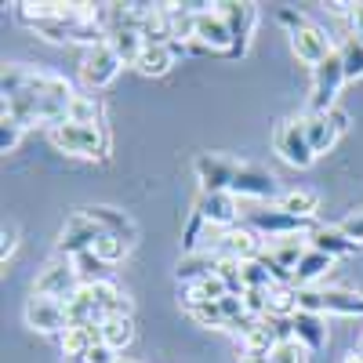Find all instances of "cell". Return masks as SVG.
Masks as SVG:
<instances>
[{
    "label": "cell",
    "instance_id": "42",
    "mask_svg": "<svg viewBox=\"0 0 363 363\" xmlns=\"http://www.w3.org/2000/svg\"><path fill=\"white\" fill-rule=\"evenodd\" d=\"M277 22H280V26H287V33H294V29H301L309 18L301 15V11H294V8H280V11H277Z\"/></svg>",
    "mask_w": 363,
    "mask_h": 363
},
{
    "label": "cell",
    "instance_id": "12",
    "mask_svg": "<svg viewBox=\"0 0 363 363\" xmlns=\"http://www.w3.org/2000/svg\"><path fill=\"white\" fill-rule=\"evenodd\" d=\"M120 69H124V62L116 58V51L109 48V40L87 48L84 58H80V80H84L91 91H102L106 84H113Z\"/></svg>",
    "mask_w": 363,
    "mask_h": 363
},
{
    "label": "cell",
    "instance_id": "19",
    "mask_svg": "<svg viewBox=\"0 0 363 363\" xmlns=\"http://www.w3.org/2000/svg\"><path fill=\"white\" fill-rule=\"evenodd\" d=\"M84 294L91 298L95 313L106 320V316H131V298L120 291L113 280H102V284H87Z\"/></svg>",
    "mask_w": 363,
    "mask_h": 363
},
{
    "label": "cell",
    "instance_id": "31",
    "mask_svg": "<svg viewBox=\"0 0 363 363\" xmlns=\"http://www.w3.org/2000/svg\"><path fill=\"white\" fill-rule=\"evenodd\" d=\"M131 342H135L131 316H106L102 320V345H109L113 352H124Z\"/></svg>",
    "mask_w": 363,
    "mask_h": 363
},
{
    "label": "cell",
    "instance_id": "8",
    "mask_svg": "<svg viewBox=\"0 0 363 363\" xmlns=\"http://www.w3.org/2000/svg\"><path fill=\"white\" fill-rule=\"evenodd\" d=\"M80 277H77V265L73 258H55L40 269V277L33 280V298H58V301H69L80 291Z\"/></svg>",
    "mask_w": 363,
    "mask_h": 363
},
{
    "label": "cell",
    "instance_id": "15",
    "mask_svg": "<svg viewBox=\"0 0 363 363\" xmlns=\"http://www.w3.org/2000/svg\"><path fill=\"white\" fill-rule=\"evenodd\" d=\"M236 167H240V160H233V157H222V153H200L196 164H193L196 182H200V193H229Z\"/></svg>",
    "mask_w": 363,
    "mask_h": 363
},
{
    "label": "cell",
    "instance_id": "29",
    "mask_svg": "<svg viewBox=\"0 0 363 363\" xmlns=\"http://www.w3.org/2000/svg\"><path fill=\"white\" fill-rule=\"evenodd\" d=\"M102 342V323H73L62 335V356H80Z\"/></svg>",
    "mask_w": 363,
    "mask_h": 363
},
{
    "label": "cell",
    "instance_id": "9",
    "mask_svg": "<svg viewBox=\"0 0 363 363\" xmlns=\"http://www.w3.org/2000/svg\"><path fill=\"white\" fill-rule=\"evenodd\" d=\"M309 251V233H298V236H277V240H265L262 258L269 262L272 277L280 284H291V272L301 262V255Z\"/></svg>",
    "mask_w": 363,
    "mask_h": 363
},
{
    "label": "cell",
    "instance_id": "24",
    "mask_svg": "<svg viewBox=\"0 0 363 363\" xmlns=\"http://www.w3.org/2000/svg\"><path fill=\"white\" fill-rule=\"evenodd\" d=\"M229 294V287H225V280L222 277H207V280H196V284H182V309L186 313H193V309H200V306H211V301H222Z\"/></svg>",
    "mask_w": 363,
    "mask_h": 363
},
{
    "label": "cell",
    "instance_id": "3",
    "mask_svg": "<svg viewBox=\"0 0 363 363\" xmlns=\"http://www.w3.org/2000/svg\"><path fill=\"white\" fill-rule=\"evenodd\" d=\"M240 222L255 229L262 240H277V236H298V233H313L316 225L309 218H294L280 203H240Z\"/></svg>",
    "mask_w": 363,
    "mask_h": 363
},
{
    "label": "cell",
    "instance_id": "28",
    "mask_svg": "<svg viewBox=\"0 0 363 363\" xmlns=\"http://www.w3.org/2000/svg\"><path fill=\"white\" fill-rule=\"evenodd\" d=\"M298 313V287L294 284H272L265 291V316L269 320H291Z\"/></svg>",
    "mask_w": 363,
    "mask_h": 363
},
{
    "label": "cell",
    "instance_id": "2",
    "mask_svg": "<svg viewBox=\"0 0 363 363\" xmlns=\"http://www.w3.org/2000/svg\"><path fill=\"white\" fill-rule=\"evenodd\" d=\"M51 145L62 149L69 157H84V160H106L109 157V128L106 124H73L62 120L48 131Z\"/></svg>",
    "mask_w": 363,
    "mask_h": 363
},
{
    "label": "cell",
    "instance_id": "27",
    "mask_svg": "<svg viewBox=\"0 0 363 363\" xmlns=\"http://www.w3.org/2000/svg\"><path fill=\"white\" fill-rule=\"evenodd\" d=\"M178 51H182V48H174V44H145V51H142V58H138L135 69H138L142 77H164V73L174 66Z\"/></svg>",
    "mask_w": 363,
    "mask_h": 363
},
{
    "label": "cell",
    "instance_id": "39",
    "mask_svg": "<svg viewBox=\"0 0 363 363\" xmlns=\"http://www.w3.org/2000/svg\"><path fill=\"white\" fill-rule=\"evenodd\" d=\"M22 124L18 120H11V116H0V149H4V153H15L18 149V142H22Z\"/></svg>",
    "mask_w": 363,
    "mask_h": 363
},
{
    "label": "cell",
    "instance_id": "11",
    "mask_svg": "<svg viewBox=\"0 0 363 363\" xmlns=\"http://www.w3.org/2000/svg\"><path fill=\"white\" fill-rule=\"evenodd\" d=\"M22 316H26V327L40 330V335H66L69 330V306L58 298H29Z\"/></svg>",
    "mask_w": 363,
    "mask_h": 363
},
{
    "label": "cell",
    "instance_id": "30",
    "mask_svg": "<svg viewBox=\"0 0 363 363\" xmlns=\"http://www.w3.org/2000/svg\"><path fill=\"white\" fill-rule=\"evenodd\" d=\"M109 48L116 51V58L124 66H138V58L145 51V37L138 29H116V33H109Z\"/></svg>",
    "mask_w": 363,
    "mask_h": 363
},
{
    "label": "cell",
    "instance_id": "47",
    "mask_svg": "<svg viewBox=\"0 0 363 363\" xmlns=\"http://www.w3.org/2000/svg\"><path fill=\"white\" fill-rule=\"evenodd\" d=\"M359 352H363V342H359Z\"/></svg>",
    "mask_w": 363,
    "mask_h": 363
},
{
    "label": "cell",
    "instance_id": "43",
    "mask_svg": "<svg viewBox=\"0 0 363 363\" xmlns=\"http://www.w3.org/2000/svg\"><path fill=\"white\" fill-rule=\"evenodd\" d=\"M15 244H18V229L4 225V233H0V262H8L15 255Z\"/></svg>",
    "mask_w": 363,
    "mask_h": 363
},
{
    "label": "cell",
    "instance_id": "20",
    "mask_svg": "<svg viewBox=\"0 0 363 363\" xmlns=\"http://www.w3.org/2000/svg\"><path fill=\"white\" fill-rule=\"evenodd\" d=\"M291 335H294V342H301L309 352H320V349H327V342H330V330H327V320H323V313H294L291 316Z\"/></svg>",
    "mask_w": 363,
    "mask_h": 363
},
{
    "label": "cell",
    "instance_id": "6",
    "mask_svg": "<svg viewBox=\"0 0 363 363\" xmlns=\"http://www.w3.org/2000/svg\"><path fill=\"white\" fill-rule=\"evenodd\" d=\"M342 84H345V66H342V55L335 51L313 69V95H309V113H335L338 109V95H342Z\"/></svg>",
    "mask_w": 363,
    "mask_h": 363
},
{
    "label": "cell",
    "instance_id": "33",
    "mask_svg": "<svg viewBox=\"0 0 363 363\" xmlns=\"http://www.w3.org/2000/svg\"><path fill=\"white\" fill-rule=\"evenodd\" d=\"M277 203L287 211V215H294V218H309V222H313L316 207H320V196H316L313 189H291V193H280Z\"/></svg>",
    "mask_w": 363,
    "mask_h": 363
},
{
    "label": "cell",
    "instance_id": "37",
    "mask_svg": "<svg viewBox=\"0 0 363 363\" xmlns=\"http://www.w3.org/2000/svg\"><path fill=\"white\" fill-rule=\"evenodd\" d=\"M269 363H309V349L294 338H287L269 352Z\"/></svg>",
    "mask_w": 363,
    "mask_h": 363
},
{
    "label": "cell",
    "instance_id": "21",
    "mask_svg": "<svg viewBox=\"0 0 363 363\" xmlns=\"http://www.w3.org/2000/svg\"><path fill=\"white\" fill-rule=\"evenodd\" d=\"M87 218L95 222L102 233H109V236H116V240H124V244H135L138 240V225H135V218L128 215V211H116V207H87Z\"/></svg>",
    "mask_w": 363,
    "mask_h": 363
},
{
    "label": "cell",
    "instance_id": "45",
    "mask_svg": "<svg viewBox=\"0 0 363 363\" xmlns=\"http://www.w3.org/2000/svg\"><path fill=\"white\" fill-rule=\"evenodd\" d=\"M338 363H363V352H359V349H352V352H345Z\"/></svg>",
    "mask_w": 363,
    "mask_h": 363
},
{
    "label": "cell",
    "instance_id": "44",
    "mask_svg": "<svg viewBox=\"0 0 363 363\" xmlns=\"http://www.w3.org/2000/svg\"><path fill=\"white\" fill-rule=\"evenodd\" d=\"M342 229H345V236H349V240H356V244H363V211H356V215H349V218L342 222Z\"/></svg>",
    "mask_w": 363,
    "mask_h": 363
},
{
    "label": "cell",
    "instance_id": "38",
    "mask_svg": "<svg viewBox=\"0 0 363 363\" xmlns=\"http://www.w3.org/2000/svg\"><path fill=\"white\" fill-rule=\"evenodd\" d=\"M128 251H131V244H124V240H116V236H109V233H102L99 244H95V255H99L102 262H109V265H116Z\"/></svg>",
    "mask_w": 363,
    "mask_h": 363
},
{
    "label": "cell",
    "instance_id": "25",
    "mask_svg": "<svg viewBox=\"0 0 363 363\" xmlns=\"http://www.w3.org/2000/svg\"><path fill=\"white\" fill-rule=\"evenodd\" d=\"M330 269H335V258H330V255H323V251H306V255H301V262L294 265V272H291V284L301 291V287H316L323 277H327V272Z\"/></svg>",
    "mask_w": 363,
    "mask_h": 363
},
{
    "label": "cell",
    "instance_id": "13",
    "mask_svg": "<svg viewBox=\"0 0 363 363\" xmlns=\"http://www.w3.org/2000/svg\"><path fill=\"white\" fill-rule=\"evenodd\" d=\"M99 236H102V229L87 218V211H80V215L66 218L62 233H58L55 251H58V258H77V255H84V251H95Z\"/></svg>",
    "mask_w": 363,
    "mask_h": 363
},
{
    "label": "cell",
    "instance_id": "32",
    "mask_svg": "<svg viewBox=\"0 0 363 363\" xmlns=\"http://www.w3.org/2000/svg\"><path fill=\"white\" fill-rule=\"evenodd\" d=\"M240 284H244V291H269L272 284H280L277 277H272V269L265 258H251V262H240Z\"/></svg>",
    "mask_w": 363,
    "mask_h": 363
},
{
    "label": "cell",
    "instance_id": "22",
    "mask_svg": "<svg viewBox=\"0 0 363 363\" xmlns=\"http://www.w3.org/2000/svg\"><path fill=\"white\" fill-rule=\"evenodd\" d=\"M222 272V258L211 255V251H189L178 258V269L174 277L178 284H196V280H207V277H218Z\"/></svg>",
    "mask_w": 363,
    "mask_h": 363
},
{
    "label": "cell",
    "instance_id": "23",
    "mask_svg": "<svg viewBox=\"0 0 363 363\" xmlns=\"http://www.w3.org/2000/svg\"><path fill=\"white\" fill-rule=\"evenodd\" d=\"M309 247H313V251H323V255H330V258L338 262V258L352 255L359 244L345 236L342 225H316V229L309 233Z\"/></svg>",
    "mask_w": 363,
    "mask_h": 363
},
{
    "label": "cell",
    "instance_id": "26",
    "mask_svg": "<svg viewBox=\"0 0 363 363\" xmlns=\"http://www.w3.org/2000/svg\"><path fill=\"white\" fill-rule=\"evenodd\" d=\"M306 120V135H309V145H313V153L320 157V153H330L335 149V142H338V124H335V116L330 113H306L301 116Z\"/></svg>",
    "mask_w": 363,
    "mask_h": 363
},
{
    "label": "cell",
    "instance_id": "35",
    "mask_svg": "<svg viewBox=\"0 0 363 363\" xmlns=\"http://www.w3.org/2000/svg\"><path fill=\"white\" fill-rule=\"evenodd\" d=\"M66 120H73V124H102V102L95 95H77Z\"/></svg>",
    "mask_w": 363,
    "mask_h": 363
},
{
    "label": "cell",
    "instance_id": "16",
    "mask_svg": "<svg viewBox=\"0 0 363 363\" xmlns=\"http://www.w3.org/2000/svg\"><path fill=\"white\" fill-rule=\"evenodd\" d=\"M193 211L203 218L207 229H233V225H240V200L233 193H200Z\"/></svg>",
    "mask_w": 363,
    "mask_h": 363
},
{
    "label": "cell",
    "instance_id": "7",
    "mask_svg": "<svg viewBox=\"0 0 363 363\" xmlns=\"http://www.w3.org/2000/svg\"><path fill=\"white\" fill-rule=\"evenodd\" d=\"M272 149H277L280 160L291 164V167H309L316 160L313 145H309V135H306V120H301V116L280 120L277 135H272Z\"/></svg>",
    "mask_w": 363,
    "mask_h": 363
},
{
    "label": "cell",
    "instance_id": "41",
    "mask_svg": "<svg viewBox=\"0 0 363 363\" xmlns=\"http://www.w3.org/2000/svg\"><path fill=\"white\" fill-rule=\"evenodd\" d=\"M345 18H349V37L363 44V4H345Z\"/></svg>",
    "mask_w": 363,
    "mask_h": 363
},
{
    "label": "cell",
    "instance_id": "18",
    "mask_svg": "<svg viewBox=\"0 0 363 363\" xmlns=\"http://www.w3.org/2000/svg\"><path fill=\"white\" fill-rule=\"evenodd\" d=\"M291 51H294L298 62H306V66H313V69L335 55V48H330V37L323 33L320 26H313V22H306L301 29H294V33H291Z\"/></svg>",
    "mask_w": 363,
    "mask_h": 363
},
{
    "label": "cell",
    "instance_id": "5",
    "mask_svg": "<svg viewBox=\"0 0 363 363\" xmlns=\"http://www.w3.org/2000/svg\"><path fill=\"white\" fill-rule=\"evenodd\" d=\"M301 313H335V316H363V294L349 287H301L298 291Z\"/></svg>",
    "mask_w": 363,
    "mask_h": 363
},
{
    "label": "cell",
    "instance_id": "36",
    "mask_svg": "<svg viewBox=\"0 0 363 363\" xmlns=\"http://www.w3.org/2000/svg\"><path fill=\"white\" fill-rule=\"evenodd\" d=\"M338 55H342V66H345V80H363V44L345 37Z\"/></svg>",
    "mask_w": 363,
    "mask_h": 363
},
{
    "label": "cell",
    "instance_id": "40",
    "mask_svg": "<svg viewBox=\"0 0 363 363\" xmlns=\"http://www.w3.org/2000/svg\"><path fill=\"white\" fill-rule=\"evenodd\" d=\"M189 316H193L200 327H222V330H225V316H222V306H218V301H211V306L193 309Z\"/></svg>",
    "mask_w": 363,
    "mask_h": 363
},
{
    "label": "cell",
    "instance_id": "1",
    "mask_svg": "<svg viewBox=\"0 0 363 363\" xmlns=\"http://www.w3.org/2000/svg\"><path fill=\"white\" fill-rule=\"evenodd\" d=\"M0 91L8 95H18V91H29V95H44L58 106H73V99L80 91L58 73H48V69H29V66H4V77H0Z\"/></svg>",
    "mask_w": 363,
    "mask_h": 363
},
{
    "label": "cell",
    "instance_id": "14",
    "mask_svg": "<svg viewBox=\"0 0 363 363\" xmlns=\"http://www.w3.org/2000/svg\"><path fill=\"white\" fill-rule=\"evenodd\" d=\"M193 40L203 51H218V55L233 51V29H229L225 15L218 11V4H207L203 11H196V37Z\"/></svg>",
    "mask_w": 363,
    "mask_h": 363
},
{
    "label": "cell",
    "instance_id": "4",
    "mask_svg": "<svg viewBox=\"0 0 363 363\" xmlns=\"http://www.w3.org/2000/svg\"><path fill=\"white\" fill-rule=\"evenodd\" d=\"M262 247H265V240L240 222L233 229H215V236L207 229V244L200 251L218 255L222 262H251V258H262Z\"/></svg>",
    "mask_w": 363,
    "mask_h": 363
},
{
    "label": "cell",
    "instance_id": "34",
    "mask_svg": "<svg viewBox=\"0 0 363 363\" xmlns=\"http://www.w3.org/2000/svg\"><path fill=\"white\" fill-rule=\"evenodd\" d=\"M73 265H77V277H80V284H84V287H87V284H102V280H109V262H102L95 251L77 255V258H73Z\"/></svg>",
    "mask_w": 363,
    "mask_h": 363
},
{
    "label": "cell",
    "instance_id": "10",
    "mask_svg": "<svg viewBox=\"0 0 363 363\" xmlns=\"http://www.w3.org/2000/svg\"><path fill=\"white\" fill-rule=\"evenodd\" d=\"M277 174L258 167V164H240L236 174H233V186L229 193L236 200H251V203H272V196H277Z\"/></svg>",
    "mask_w": 363,
    "mask_h": 363
},
{
    "label": "cell",
    "instance_id": "17",
    "mask_svg": "<svg viewBox=\"0 0 363 363\" xmlns=\"http://www.w3.org/2000/svg\"><path fill=\"white\" fill-rule=\"evenodd\" d=\"M218 11L225 15V22L233 29V51L225 58H244L247 48H251L255 22H258V4H236V0H225V4H218Z\"/></svg>",
    "mask_w": 363,
    "mask_h": 363
},
{
    "label": "cell",
    "instance_id": "46",
    "mask_svg": "<svg viewBox=\"0 0 363 363\" xmlns=\"http://www.w3.org/2000/svg\"><path fill=\"white\" fill-rule=\"evenodd\" d=\"M240 363H251V359H240Z\"/></svg>",
    "mask_w": 363,
    "mask_h": 363
}]
</instances>
